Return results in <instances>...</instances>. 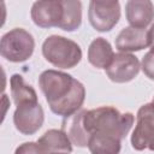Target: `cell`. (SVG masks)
Listing matches in <instances>:
<instances>
[{
  "mask_svg": "<svg viewBox=\"0 0 154 154\" xmlns=\"http://www.w3.org/2000/svg\"><path fill=\"white\" fill-rule=\"evenodd\" d=\"M38 85L51 111L63 118L78 112L85 99L84 85L71 75L58 70L43 71L38 77Z\"/></svg>",
  "mask_w": 154,
  "mask_h": 154,
  "instance_id": "1",
  "label": "cell"
},
{
  "mask_svg": "<svg viewBox=\"0 0 154 154\" xmlns=\"http://www.w3.org/2000/svg\"><path fill=\"white\" fill-rule=\"evenodd\" d=\"M10 88L16 111L13 113V124L16 129L23 135L36 134L45 120L42 106L38 103L35 89L25 83L23 77L18 73L12 75L10 79Z\"/></svg>",
  "mask_w": 154,
  "mask_h": 154,
  "instance_id": "2",
  "label": "cell"
},
{
  "mask_svg": "<svg viewBox=\"0 0 154 154\" xmlns=\"http://www.w3.org/2000/svg\"><path fill=\"white\" fill-rule=\"evenodd\" d=\"M32 22L43 29L76 31L82 24L81 0H36L30 11Z\"/></svg>",
  "mask_w": 154,
  "mask_h": 154,
  "instance_id": "3",
  "label": "cell"
},
{
  "mask_svg": "<svg viewBox=\"0 0 154 154\" xmlns=\"http://www.w3.org/2000/svg\"><path fill=\"white\" fill-rule=\"evenodd\" d=\"M134 120L135 118L132 113H120L112 106H101L89 111L85 109L83 116V125L89 136L101 135L119 140L126 137Z\"/></svg>",
  "mask_w": 154,
  "mask_h": 154,
  "instance_id": "4",
  "label": "cell"
},
{
  "mask_svg": "<svg viewBox=\"0 0 154 154\" xmlns=\"http://www.w3.org/2000/svg\"><path fill=\"white\" fill-rule=\"evenodd\" d=\"M45 59L58 69H72L82 59V49L75 41L59 35L48 36L42 43Z\"/></svg>",
  "mask_w": 154,
  "mask_h": 154,
  "instance_id": "5",
  "label": "cell"
},
{
  "mask_svg": "<svg viewBox=\"0 0 154 154\" xmlns=\"http://www.w3.org/2000/svg\"><path fill=\"white\" fill-rule=\"evenodd\" d=\"M34 48L35 41L32 35L22 28H14L1 37V57L11 63H23L28 60L32 55Z\"/></svg>",
  "mask_w": 154,
  "mask_h": 154,
  "instance_id": "6",
  "label": "cell"
},
{
  "mask_svg": "<svg viewBox=\"0 0 154 154\" xmlns=\"http://www.w3.org/2000/svg\"><path fill=\"white\" fill-rule=\"evenodd\" d=\"M131 146L136 150H154V102L141 106L136 114V126L131 135Z\"/></svg>",
  "mask_w": 154,
  "mask_h": 154,
  "instance_id": "7",
  "label": "cell"
},
{
  "mask_svg": "<svg viewBox=\"0 0 154 154\" xmlns=\"http://www.w3.org/2000/svg\"><path fill=\"white\" fill-rule=\"evenodd\" d=\"M88 18L96 31H111L120 18L119 0H90Z\"/></svg>",
  "mask_w": 154,
  "mask_h": 154,
  "instance_id": "8",
  "label": "cell"
},
{
  "mask_svg": "<svg viewBox=\"0 0 154 154\" xmlns=\"http://www.w3.org/2000/svg\"><path fill=\"white\" fill-rule=\"evenodd\" d=\"M140 69L141 63L137 57L126 52H119L114 54L111 64L106 69V75L114 83H126L138 75Z\"/></svg>",
  "mask_w": 154,
  "mask_h": 154,
  "instance_id": "9",
  "label": "cell"
},
{
  "mask_svg": "<svg viewBox=\"0 0 154 154\" xmlns=\"http://www.w3.org/2000/svg\"><path fill=\"white\" fill-rule=\"evenodd\" d=\"M149 47L148 30L146 28H124L116 38V48L119 52H137Z\"/></svg>",
  "mask_w": 154,
  "mask_h": 154,
  "instance_id": "10",
  "label": "cell"
},
{
  "mask_svg": "<svg viewBox=\"0 0 154 154\" xmlns=\"http://www.w3.org/2000/svg\"><path fill=\"white\" fill-rule=\"evenodd\" d=\"M125 16L131 26L147 28L154 19V5L150 0H128Z\"/></svg>",
  "mask_w": 154,
  "mask_h": 154,
  "instance_id": "11",
  "label": "cell"
},
{
  "mask_svg": "<svg viewBox=\"0 0 154 154\" xmlns=\"http://www.w3.org/2000/svg\"><path fill=\"white\" fill-rule=\"evenodd\" d=\"M37 143L42 153H55V152H72V142L70 141L66 132L57 129H51L46 131L38 140Z\"/></svg>",
  "mask_w": 154,
  "mask_h": 154,
  "instance_id": "12",
  "label": "cell"
},
{
  "mask_svg": "<svg viewBox=\"0 0 154 154\" xmlns=\"http://www.w3.org/2000/svg\"><path fill=\"white\" fill-rule=\"evenodd\" d=\"M85 113V109H82L79 112L73 113L70 117H66L63 122V130L69 136L72 144L77 147H88V140L89 134L87 132L84 125H83V116Z\"/></svg>",
  "mask_w": 154,
  "mask_h": 154,
  "instance_id": "13",
  "label": "cell"
},
{
  "mask_svg": "<svg viewBox=\"0 0 154 154\" xmlns=\"http://www.w3.org/2000/svg\"><path fill=\"white\" fill-rule=\"evenodd\" d=\"M114 57L111 43L103 37H96L88 48V61L96 69H107Z\"/></svg>",
  "mask_w": 154,
  "mask_h": 154,
  "instance_id": "14",
  "label": "cell"
},
{
  "mask_svg": "<svg viewBox=\"0 0 154 154\" xmlns=\"http://www.w3.org/2000/svg\"><path fill=\"white\" fill-rule=\"evenodd\" d=\"M120 147L122 140L111 136L90 135L88 140V149L94 154H117Z\"/></svg>",
  "mask_w": 154,
  "mask_h": 154,
  "instance_id": "15",
  "label": "cell"
},
{
  "mask_svg": "<svg viewBox=\"0 0 154 154\" xmlns=\"http://www.w3.org/2000/svg\"><path fill=\"white\" fill-rule=\"evenodd\" d=\"M141 69L143 73L149 78L154 81V51L150 49L148 53L144 54L141 61Z\"/></svg>",
  "mask_w": 154,
  "mask_h": 154,
  "instance_id": "16",
  "label": "cell"
},
{
  "mask_svg": "<svg viewBox=\"0 0 154 154\" xmlns=\"http://www.w3.org/2000/svg\"><path fill=\"white\" fill-rule=\"evenodd\" d=\"M20 153H42L37 142H25L16 149V154Z\"/></svg>",
  "mask_w": 154,
  "mask_h": 154,
  "instance_id": "17",
  "label": "cell"
},
{
  "mask_svg": "<svg viewBox=\"0 0 154 154\" xmlns=\"http://www.w3.org/2000/svg\"><path fill=\"white\" fill-rule=\"evenodd\" d=\"M148 42L150 49L154 51V23L150 25V29L148 30Z\"/></svg>",
  "mask_w": 154,
  "mask_h": 154,
  "instance_id": "18",
  "label": "cell"
},
{
  "mask_svg": "<svg viewBox=\"0 0 154 154\" xmlns=\"http://www.w3.org/2000/svg\"><path fill=\"white\" fill-rule=\"evenodd\" d=\"M153 102H154V97H153Z\"/></svg>",
  "mask_w": 154,
  "mask_h": 154,
  "instance_id": "19",
  "label": "cell"
}]
</instances>
